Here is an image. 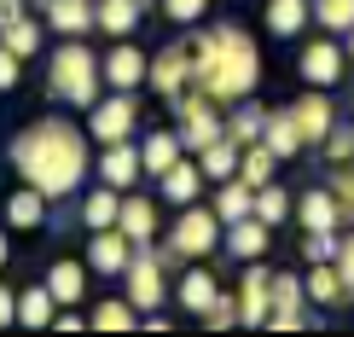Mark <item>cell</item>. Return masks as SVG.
<instances>
[{"instance_id": "obj_30", "label": "cell", "mask_w": 354, "mask_h": 337, "mask_svg": "<svg viewBox=\"0 0 354 337\" xmlns=\"http://www.w3.org/2000/svg\"><path fill=\"white\" fill-rule=\"evenodd\" d=\"M140 157H145V174H157V181H163V174L180 163V134H151L140 145Z\"/></svg>"}, {"instance_id": "obj_26", "label": "cell", "mask_w": 354, "mask_h": 337, "mask_svg": "<svg viewBox=\"0 0 354 337\" xmlns=\"http://www.w3.org/2000/svg\"><path fill=\"white\" fill-rule=\"evenodd\" d=\"M6 221H12V227H41V221H47V192H41V186L12 192V198H6Z\"/></svg>"}, {"instance_id": "obj_1", "label": "cell", "mask_w": 354, "mask_h": 337, "mask_svg": "<svg viewBox=\"0 0 354 337\" xmlns=\"http://www.w3.org/2000/svg\"><path fill=\"white\" fill-rule=\"evenodd\" d=\"M12 169L24 174L29 186H41L47 198H70L87 174V140L76 122L64 116H47V122H29L18 140H12Z\"/></svg>"}, {"instance_id": "obj_49", "label": "cell", "mask_w": 354, "mask_h": 337, "mask_svg": "<svg viewBox=\"0 0 354 337\" xmlns=\"http://www.w3.org/2000/svg\"><path fill=\"white\" fill-rule=\"evenodd\" d=\"M348 53H354V29H348Z\"/></svg>"}, {"instance_id": "obj_9", "label": "cell", "mask_w": 354, "mask_h": 337, "mask_svg": "<svg viewBox=\"0 0 354 337\" xmlns=\"http://www.w3.org/2000/svg\"><path fill=\"white\" fill-rule=\"evenodd\" d=\"M343 53L348 47H337L331 29L319 41H308V47H302V82L308 87H337V82H343Z\"/></svg>"}, {"instance_id": "obj_21", "label": "cell", "mask_w": 354, "mask_h": 337, "mask_svg": "<svg viewBox=\"0 0 354 337\" xmlns=\"http://www.w3.org/2000/svg\"><path fill=\"white\" fill-rule=\"evenodd\" d=\"M290 116H297L302 140H326V134H331V99H326V93H302Z\"/></svg>"}, {"instance_id": "obj_7", "label": "cell", "mask_w": 354, "mask_h": 337, "mask_svg": "<svg viewBox=\"0 0 354 337\" xmlns=\"http://www.w3.org/2000/svg\"><path fill=\"white\" fill-rule=\"evenodd\" d=\"M128 302H134L140 314H151V309H163V297H169V285H163V262L157 256H134L128 262Z\"/></svg>"}, {"instance_id": "obj_3", "label": "cell", "mask_w": 354, "mask_h": 337, "mask_svg": "<svg viewBox=\"0 0 354 337\" xmlns=\"http://www.w3.org/2000/svg\"><path fill=\"white\" fill-rule=\"evenodd\" d=\"M47 76H53V93L64 99V105H93V87H99V76H105V70L93 64V47H82V41L70 35V47L53 53Z\"/></svg>"}, {"instance_id": "obj_29", "label": "cell", "mask_w": 354, "mask_h": 337, "mask_svg": "<svg viewBox=\"0 0 354 337\" xmlns=\"http://www.w3.org/2000/svg\"><path fill=\"white\" fill-rule=\"evenodd\" d=\"M314 18V0H268V29L273 35H297Z\"/></svg>"}, {"instance_id": "obj_41", "label": "cell", "mask_w": 354, "mask_h": 337, "mask_svg": "<svg viewBox=\"0 0 354 337\" xmlns=\"http://www.w3.org/2000/svg\"><path fill=\"white\" fill-rule=\"evenodd\" d=\"M203 6H209V0H163V18H174V24H198Z\"/></svg>"}, {"instance_id": "obj_28", "label": "cell", "mask_w": 354, "mask_h": 337, "mask_svg": "<svg viewBox=\"0 0 354 337\" xmlns=\"http://www.w3.org/2000/svg\"><path fill=\"white\" fill-rule=\"evenodd\" d=\"M174 297H180V309H186V314H203V309H209V302L221 297V285H215V280H209L203 268H192L186 280L174 285Z\"/></svg>"}, {"instance_id": "obj_17", "label": "cell", "mask_w": 354, "mask_h": 337, "mask_svg": "<svg viewBox=\"0 0 354 337\" xmlns=\"http://www.w3.org/2000/svg\"><path fill=\"white\" fill-rule=\"evenodd\" d=\"M215 215H221V221H244V215H256V186H250L244 181V174H239V181H221V198H215Z\"/></svg>"}, {"instance_id": "obj_4", "label": "cell", "mask_w": 354, "mask_h": 337, "mask_svg": "<svg viewBox=\"0 0 354 337\" xmlns=\"http://www.w3.org/2000/svg\"><path fill=\"white\" fill-rule=\"evenodd\" d=\"M174 116H180V145L186 152H203V145H215L227 134V122L215 116V99L203 93V87H192V93L174 99Z\"/></svg>"}, {"instance_id": "obj_5", "label": "cell", "mask_w": 354, "mask_h": 337, "mask_svg": "<svg viewBox=\"0 0 354 337\" xmlns=\"http://www.w3.org/2000/svg\"><path fill=\"white\" fill-rule=\"evenodd\" d=\"M87 111H93V116H87V134L105 140V145L134 140V128H140V99H134V93H122V87H116L111 99H93Z\"/></svg>"}, {"instance_id": "obj_31", "label": "cell", "mask_w": 354, "mask_h": 337, "mask_svg": "<svg viewBox=\"0 0 354 337\" xmlns=\"http://www.w3.org/2000/svg\"><path fill=\"white\" fill-rule=\"evenodd\" d=\"M47 285H53V297L64 302V309H76V302L87 297V280H82V262H58V268L47 273Z\"/></svg>"}, {"instance_id": "obj_27", "label": "cell", "mask_w": 354, "mask_h": 337, "mask_svg": "<svg viewBox=\"0 0 354 337\" xmlns=\"http://www.w3.org/2000/svg\"><path fill=\"white\" fill-rule=\"evenodd\" d=\"M116 215H122V192H116V186H93L87 203H82V221L99 233V227H116Z\"/></svg>"}, {"instance_id": "obj_45", "label": "cell", "mask_w": 354, "mask_h": 337, "mask_svg": "<svg viewBox=\"0 0 354 337\" xmlns=\"http://www.w3.org/2000/svg\"><path fill=\"white\" fill-rule=\"evenodd\" d=\"M53 326H58V331H82V326H87V320H82L76 309H58V320H53Z\"/></svg>"}, {"instance_id": "obj_39", "label": "cell", "mask_w": 354, "mask_h": 337, "mask_svg": "<svg viewBox=\"0 0 354 337\" xmlns=\"http://www.w3.org/2000/svg\"><path fill=\"white\" fill-rule=\"evenodd\" d=\"M302 251H308V262H337L343 239H337V227H331V233H308V239H302Z\"/></svg>"}, {"instance_id": "obj_47", "label": "cell", "mask_w": 354, "mask_h": 337, "mask_svg": "<svg viewBox=\"0 0 354 337\" xmlns=\"http://www.w3.org/2000/svg\"><path fill=\"white\" fill-rule=\"evenodd\" d=\"M337 268L348 273V285H354V239H343V251H337Z\"/></svg>"}, {"instance_id": "obj_23", "label": "cell", "mask_w": 354, "mask_h": 337, "mask_svg": "<svg viewBox=\"0 0 354 337\" xmlns=\"http://www.w3.org/2000/svg\"><path fill=\"white\" fill-rule=\"evenodd\" d=\"M227 244H232V256H239V262H256L261 251H268V221H261V215H244V221H232Z\"/></svg>"}, {"instance_id": "obj_37", "label": "cell", "mask_w": 354, "mask_h": 337, "mask_svg": "<svg viewBox=\"0 0 354 337\" xmlns=\"http://www.w3.org/2000/svg\"><path fill=\"white\" fill-rule=\"evenodd\" d=\"M326 186H331V198L343 203V221H354V163H331Z\"/></svg>"}, {"instance_id": "obj_19", "label": "cell", "mask_w": 354, "mask_h": 337, "mask_svg": "<svg viewBox=\"0 0 354 337\" xmlns=\"http://www.w3.org/2000/svg\"><path fill=\"white\" fill-rule=\"evenodd\" d=\"M116 227L128 233V239L140 244H151V233H157V210H151V198H122V215H116Z\"/></svg>"}, {"instance_id": "obj_11", "label": "cell", "mask_w": 354, "mask_h": 337, "mask_svg": "<svg viewBox=\"0 0 354 337\" xmlns=\"http://www.w3.org/2000/svg\"><path fill=\"white\" fill-rule=\"evenodd\" d=\"M308 302H319V309H343V302H354V285L348 273L337 268V262H314V273H308Z\"/></svg>"}, {"instance_id": "obj_42", "label": "cell", "mask_w": 354, "mask_h": 337, "mask_svg": "<svg viewBox=\"0 0 354 337\" xmlns=\"http://www.w3.org/2000/svg\"><path fill=\"white\" fill-rule=\"evenodd\" d=\"M203 320H209V326H215V331H221V326H232V320H239V302H232V297H227V291H221V297L209 302V309H203Z\"/></svg>"}, {"instance_id": "obj_46", "label": "cell", "mask_w": 354, "mask_h": 337, "mask_svg": "<svg viewBox=\"0 0 354 337\" xmlns=\"http://www.w3.org/2000/svg\"><path fill=\"white\" fill-rule=\"evenodd\" d=\"M18 18H24V0H0V29L18 24Z\"/></svg>"}, {"instance_id": "obj_2", "label": "cell", "mask_w": 354, "mask_h": 337, "mask_svg": "<svg viewBox=\"0 0 354 337\" xmlns=\"http://www.w3.org/2000/svg\"><path fill=\"white\" fill-rule=\"evenodd\" d=\"M198 47V87L215 99V105H232V99H250L256 93V76H261V58H256V41L244 29L221 24L209 35H192Z\"/></svg>"}, {"instance_id": "obj_43", "label": "cell", "mask_w": 354, "mask_h": 337, "mask_svg": "<svg viewBox=\"0 0 354 337\" xmlns=\"http://www.w3.org/2000/svg\"><path fill=\"white\" fill-rule=\"evenodd\" d=\"M18 64H24V58L0 41V93H6V87H18Z\"/></svg>"}, {"instance_id": "obj_36", "label": "cell", "mask_w": 354, "mask_h": 337, "mask_svg": "<svg viewBox=\"0 0 354 337\" xmlns=\"http://www.w3.org/2000/svg\"><path fill=\"white\" fill-rule=\"evenodd\" d=\"M314 18L331 29V35H348L354 29V0H314Z\"/></svg>"}, {"instance_id": "obj_13", "label": "cell", "mask_w": 354, "mask_h": 337, "mask_svg": "<svg viewBox=\"0 0 354 337\" xmlns=\"http://www.w3.org/2000/svg\"><path fill=\"white\" fill-rule=\"evenodd\" d=\"M145 174V157H140V145H105V157H99V181L105 186H116V192H122V186H134Z\"/></svg>"}, {"instance_id": "obj_33", "label": "cell", "mask_w": 354, "mask_h": 337, "mask_svg": "<svg viewBox=\"0 0 354 337\" xmlns=\"http://www.w3.org/2000/svg\"><path fill=\"white\" fill-rule=\"evenodd\" d=\"M273 163H279V157H273V152H268V145H261V140H256V145H250V152L239 157V174H244V181H250V186H268V181H273Z\"/></svg>"}, {"instance_id": "obj_38", "label": "cell", "mask_w": 354, "mask_h": 337, "mask_svg": "<svg viewBox=\"0 0 354 337\" xmlns=\"http://www.w3.org/2000/svg\"><path fill=\"white\" fill-rule=\"evenodd\" d=\"M256 215H261L268 227H279V221L290 215V198H285V192H273V186H256Z\"/></svg>"}, {"instance_id": "obj_24", "label": "cell", "mask_w": 354, "mask_h": 337, "mask_svg": "<svg viewBox=\"0 0 354 337\" xmlns=\"http://www.w3.org/2000/svg\"><path fill=\"white\" fill-rule=\"evenodd\" d=\"M203 181H209V174H203V163H174V169L163 174V198H174V203L186 210V203L203 192Z\"/></svg>"}, {"instance_id": "obj_40", "label": "cell", "mask_w": 354, "mask_h": 337, "mask_svg": "<svg viewBox=\"0 0 354 337\" xmlns=\"http://www.w3.org/2000/svg\"><path fill=\"white\" fill-rule=\"evenodd\" d=\"M326 163H354V128H331L326 134Z\"/></svg>"}, {"instance_id": "obj_44", "label": "cell", "mask_w": 354, "mask_h": 337, "mask_svg": "<svg viewBox=\"0 0 354 337\" xmlns=\"http://www.w3.org/2000/svg\"><path fill=\"white\" fill-rule=\"evenodd\" d=\"M0 326H18V297L0 285Z\"/></svg>"}, {"instance_id": "obj_14", "label": "cell", "mask_w": 354, "mask_h": 337, "mask_svg": "<svg viewBox=\"0 0 354 337\" xmlns=\"http://www.w3.org/2000/svg\"><path fill=\"white\" fill-rule=\"evenodd\" d=\"M105 82L122 87V93H134L140 82H151V58H145L140 47H111V58H105Z\"/></svg>"}, {"instance_id": "obj_25", "label": "cell", "mask_w": 354, "mask_h": 337, "mask_svg": "<svg viewBox=\"0 0 354 337\" xmlns=\"http://www.w3.org/2000/svg\"><path fill=\"white\" fill-rule=\"evenodd\" d=\"M140 18H145V0H99V29L116 35V41H122Z\"/></svg>"}, {"instance_id": "obj_34", "label": "cell", "mask_w": 354, "mask_h": 337, "mask_svg": "<svg viewBox=\"0 0 354 337\" xmlns=\"http://www.w3.org/2000/svg\"><path fill=\"white\" fill-rule=\"evenodd\" d=\"M0 41H6L18 58H29V53H41V24H35V18H18V24L0 29Z\"/></svg>"}, {"instance_id": "obj_8", "label": "cell", "mask_w": 354, "mask_h": 337, "mask_svg": "<svg viewBox=\"0 0 354 337\" xmlns=\"http://www.w3.org/2000/svg\"><path fill=\"white\" fill-rule=\"evenodd\" d=\"M221 215H209V210H192V203H186V210H180V221H174V251H180V256H209L215 251V239H221Z\"/></svg>"}, {"instance_id": "obj_12", "label": "cell", "mask_w": 354, "mask_h": 337, "mask_svg": "<svg viewBox=\"0 0 354 337\" xmlns=\"http://www.w3.org/2000/svg\"><path fill=\"white\" fill-rule=\"evenodd\" d=\"M87 262H93V273H128V262H134V239H128L122 227H99Z\"/></svg>"}, {"instance_id": "obj_15", "label": "cell", "mask_w": 354, "mask_h": 337, "mask_svg": "<svg viewBox=\"0 0 354 337\" xmlns=\"http://www.w3.org/2000/svg\"><path fill=\"white\" fill-rule=\"evenodd\" d=\"M47 24L58 35H82L99 24V0H47Z\"/></svg>"}, {"instance_id": "obj_22", "label": "cell", "mask_w": 354, "mask_h": 337, "mask_svg": "<svg viewBox=\"0 0 354 337\" xmlns=\"http://www.w3.org/2000/svg\"><path fill=\"white\" fill-rule=\"evenodd\" d=\"M203 174H209V181H232V174H239V157H244V145L232 140V134H221L215 145H203Z\"/></svg>"}, {"instance_id": "obj_18", "label": "cell", "mask_w": 354, "mask_h": 337, "mask_svg": "<svg viewBox=\"0 0 354 337\" xmlns=\"http://www.w3.org/2000/svg\"><path fill=\"white\" fill-rule=\"evenodd\" d=\"M261 145H268V152L279 157V163H285V157H297L308 140H302L297 116H290V111H279V116H268V134H261Z\"/></svg>"}, {"instance_id": "obj_32", "label": "cell", "mask_w": 354, "mask_h": 337, "mask_svg": "<svg viewBox=\"0 0 354 337\" xmlns=\"http://www.w3.org/2000/svg\"><path fill=\"white\" fill-rule=\"evenodd\" d=\"M227 134L239 140V145H256L261 134H268V111H256V105H244V111H232V122H227Z\"/></svg>"}, {"instance_id": "obj_35", "label": "cell", "mask_w": 354, "mask_h": 337, "mask_svg": "<svg viewBox=\"0 0 354 337\" xmlns=\"http://www.w3.org/2000/svg\"><path fill=\"white\" fill-rule=\"evenodd\" d=\"M93 326L99 331H128V326H140V309H134V302H99Z\"/></svg>"}, {"instance_id": "obj_10", "label": "cell", "mask_w": 354, "mask_h": 337, "mask_svg": "<svg viewBox=\"0 0 354 337\" xmlns=\"http://www.w3.org/2000/svg\"><path fill=\"white\" fill-rule=\"evenodd\" d=\"M273 320V273L250 268L239 280V326H268Z\"/></svg>"}, {"instance_id": "obj_48", "label": "cell", "mask_w": 354, "mask_h": 337, "mask_svg": "<svg viewBox=\"0 0 354 337\" xmlns=\"http://www.w3.org/2000/svg\"><path fill=\"white\" fill-rule=\"evenodd\" d=\"M6 256H12V251H6V239H0V268H6Z\"/></svg>"}, {"instance_id": "obj_20", "label": "cell", "mask_w": 354, "mask_h": 337, "mask_svg": "<svg viewBox=\"0 0 354 337\" xmlns=\"http://www.w3.org/2000/svg\"><path fill=\"white\" fill-rule=\"evenodd\" d=\"M58 309H64V302L53 297V285H29L18 297V326H53Z\"/></svg>"}, {"instance_id": "obj_16", "label": "cell", "mask_w": 354, "mask_h": 337, "mask_svg": "<svg viewBox=\"0 0 354 337\" xmlns=\"http://www.w3.org/2000/svg\"><path fill=\"white\" fill-rule=\"evenodd\" d=\"M337 221H343V203L331 198V186H308L302 192V227L308 233H331Z\"/></svg>"}, {"instance_id": "obj_6", "label": "cell", "mask_w": 354, "mask_h": 337, "mask_svg": "<svg viewBox=\"0 0 354 337\" xmlns=\"http://www.w3.org/2000/svg\"><path fill=\"white\" fill-rule=\"evenodd\" d=\"M186 82H198V47H192V41H169V47L151 58V87L174 105V99L186 93Z\"/></svg>"}]
</instances>
